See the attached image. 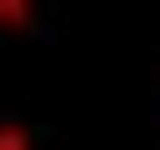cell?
I'll return each mask as SVG.
<instances>
[{"instance_id":"7a4b0ae2","label":"cell","mask_w":160,"mask_h":150,"mask_svg":"<svg viewBox=\"0 0 160 150\" xmlns=\"http://www.w3.org/2000/svg\"><path fill=\"white\" fill-rule=\"evenodd\" d=\"M0 150H35V140H30V130H25V125L0 120Z\"/></svg>"},{"instance_id":"6da1fadb","label":"cell","mask_w":160,"mask_h":150,"mask_svg":"<svg viewBox=\"0 0 160 150\" xmlns=\"http://www.w3.org/2000/svg\"><path fill=\"white\" fill-rule=\"evenodd\" d=\"M35 30V0H0V35H30Z\"/></svg>"}]
</instances>
